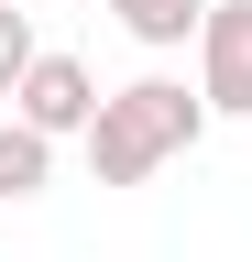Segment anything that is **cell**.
Segmentation results:
<instances>
[{
    "mask_svg": "<svg viewBox=\"0 0 252 262\" xmlns=\"http://www.w3.org/2000/svg\"><path fill=\"white\" fill-rule=\"evenodd\" d=\"M198 98H208V120H252V0H208Z\"/></svg>",
    "mask_w": 252,
    "mask_h": 262,
    "instance_id": "cell-3",
    "label": "cell"
},
{
    "mask_svg": "<svg viewBox=\"0 0 252 262\" xmlns=\"http://www.w3.org/2000/svg\"><path fill=\"white\" fill-rule=\"evenodd\" d=\"M44 186H55V142L22 131V120H0V208H22V196H44Z\"/></svg>",
    "mask_w": 252,
    "mask_h": 262,
    "instance_id": "cell-5",
    "label": "cell"
},
{
    "mask_svg": "<svg viewBox=\"0 0 252 262\" xmlns=\"http://www.w3.org/2000/svg\"><path fill=\"white\" fill-rule=\"evenodd\" d=\"M44 66V44H33V11L22 0H0V98H22V77Z\"/></svg>",
    "mask_w": 252,
    "mask_h": 262,
    "instance_id": "cell-6",
    "label": "cell"
},
{
    "mask_svg": "<svg viewBox=\"0 0 252 262\" xmlns=\"http://www.w3.org/2000/svg\"><path fill=\"white\" fill-rule=\"evenodd\" d=\"M99 110H110V98H99V77H88L77 55H55V44H44V66H33V77H22V98H11V120H22V131H44V142H66V131L88 142V131H99Z\"/></svg>",
    "mask_w": 252,
    "mask_h": 262,
    "instance_id": "cell-2",
    "label": "cell"
},
{
    "mask_svg": "<svg viewBox=\"0 0 252 262\" xmlns=\"http://www.w3.org/2000/svg\"><path fill=\"white\" fill-rule=\"evenodd\" d=\"M99 11L132 33L143 55H176V44H198V33H208V0H99Z\"/></svg>",
    "mask_w": 252,
    "mask_h": 262,
    "instance_id": "cell-4",
    "label": "cell"
},
{
    "mask_svg": "<svg viewBox=\"0 0 252 262\" xmlns=\"http://www.w3.org/2000/svg\"><path fill=\"white\" fill-rule=\"evenodd\" d=\"M198 131H208V98H198V88H176V77H132V88H110L99 131H88V175H99V186H143L153 164H176Z\"/></svg>",
    "mask_w": 252,
    "mask_h": 262,
    "instance_id": "cell-1",
    "label": "cell"
}]
</instances>
